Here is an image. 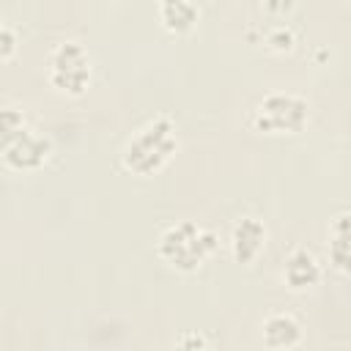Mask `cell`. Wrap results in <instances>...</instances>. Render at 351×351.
Segmentation results:
<instances>
[{"instance_id": "6da1fadb", "label": "cell", "mask_w": 351, "mask_h": 351, "mask_svg": "<svg viewBox=\"0 0 351 351\" xmlns=\"http://www.w3.org/2000/svg\"><path fill=\"white\" fill-rule=\"evenodd\" d=\"M176 148H178V134L173 118L154 115L126 140L121 151V162L134 176H151L176 154Z\"/></svg>"}, {"instance_id": "7a4b0ae2", "label": "cell", "mask_w": 351, "mask_h": 351, "mask_svg": "<svg viewBox=\"0 0 351 351\" xmlns=\"http://www.w3.org/2000/svg\"><path fill=\"white\" fill-rule=\"evenodd\" d=\"M214 250H217V236L192 219H181L165 228L156 241V255L178 271H195Z\"/></svg>"}, {"instance_id": "3957f363", "label": "cell", "mask_w": 351, "mask_h": 351, "mask_svg": "<svg viewBox=\"0 0 351 351\" xmlns=\"http://www.w3.org/2000/svg\"><path fill=\"white\" fill-rule=\"evenodd\" d=\"M307 115H310L307 99L288 90H274L255 104L250 121L258 132H266V134H293L304 129Z\"/></svg>"}, {"instance_id": "277c9868", "label": "cell", "mask_w": 351, "mask_h": 351, "mask_svg": "<svg viewBox=\"0 0 351 351\" xmlns=\"http://www.w3.org/2000/svg\"><path fill=\"white\" fill-rule=\"evenodd\" d=\"M47 77L58 90L80 96L90 82V55H88V49L74 38L58 41L49 49V58H47Z\"/></svg>"}, {"instance_id": "5b68a950", "label": "cell", "mask_w": 351, "mask_h": 351, "mask_svg": "<svg viewBox=\"0 0 351 351\" xmlns=\"http://www.w3.org/2000/svg\"><path fill=\"white\" fill-rule=\"evenodd\" d=\"M49 154H52L49 137L38 134L27 126L3 140V162L14 170H36L49 159Z\"/></svg>"}, {"instance_id": "8992f818", "label": "cell", "mask_w": 351, "mask_h": 351, "mask_svg": "<svg viewBox=\"0 0 351 351\" xmlns=\"http://www.w3.org/2000/svg\"><path fill=\"white\" fill-rule=\"evenodd\" d=\"M266 244V228L258 217H241L230 230V252L239 263H252Z\"/></svg>"}, {"instance_id": "52a82bcc", "label": "cell", "mask_w": 351, "mask_h": 351, "mask_svg": "<svg viewBox=\"0 0 351 351\" xmlns=\"http://www.w3.org/2000/svg\"><path fill=\"white\" fill-rule=\"evenodd\" d=\"M282 277L285 282L293 288V291H302V288H310L321 280V263L318 258L304 250V247H296L288 258H285V266H282Z\"/></svg>"}, {"instance_id": "ba28073f", "label": "cell", "mask_w": 351, "mask_h": 351, "mask_svg": "<svg viewBox=\"0 0 351 351\" xmlns=\"http://www.w3.org/2000/svg\"><path fill=\"white\" fill-rule=\"evenodd\" d=\"M261 335L269 348H291L302 340V324L291 313H271L263 321Z\"/></svg>"}, {"instance_id": "9c48e42d", "label": "cell", "mask_w": 351, "mask_h": 351, "mask_svg": "<svg viewBox=\"0 0 351 351\" xmlns=\"http://www.w3.org/2000/svg\"><path fill=\"white\" fill-rule=\"evenodd\" d=\"M329 261L337 271L351 274V214H337L329 222Z\"/></svg>"}, {"instance_id": "30bf717a", "label": "cell", "mask_w": 351, "mask_h": 351, "mask_svg": "<svg viewBox=\"0 0 351 351\" xmlns=\"http://www.w3.org/2000/svg\"><path fill=\"white\" fill-rule=\"evenodd\" d=\"M200 16V8L192 0H162L159 3V19L173 33H186L195 27Z\"/></svg>"}, {"instance_id": "8fae6325", "label": "cell", "mask_w": 351, "mask_h": 351, "mask_svg": "<svg viewBox=\"0 0 351 351\" xmlns=\"http://www.w3.org/2000/svg\"><path fill=\"white\" fill-rule=\"evenodd\" d=\"M293 41H296V33H293V27L285 25V22L274 25V27L266 33V44H269L271 49H291Z\"/></svg>"}, {"instance_id": "7c38bea8", "label": "cell", "mask_w": 351, "mask_h": 351, "mask_svg": "<svg viewBox=\"0 0 351 351\" xmlns=\"http://www.w3.org/2000/svg\"><path fill=\"white\" fill-rule=\"evenodd\" d=\"M0 129H3V140L11 137V134H16V132H22V129H25L22 112L14 110V107H5V110L0 112Z\"/></svg>"}, {"instance_id": "4fadbf2b", "label": "cell", "mask_w": 351, "mask_h": 351, "mask_svg": "<svg viewBox=\"0 0 351 351\" xmlns=\"http://www.w3.org/2000/svg\"><path fill=\"white\" fill-rule=\"evenodd\" d=\"M173 351H208V346H206V337H203V335H197V332H184V335L176 340Z\"/></svg>"}, {"instance_id": "5bb4252c", "label": "cell", "mask_w": 351, "mask_h": 351, "mask_svg": "<svg viewBox=\"0 0 351 351\" xmlns=\"http://www.w3.org/2000/svg\"><path fill=\"white\" fill-rule=\"evenodd\" d=\"M14 47H16V36H14L11 25L3 22V25H0V58H11Z\"/></svg>"}]
</instances>
